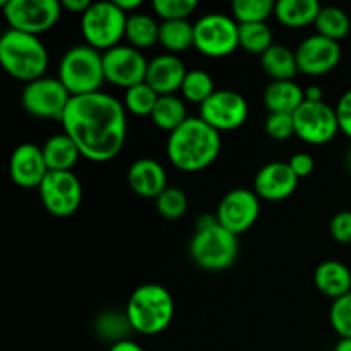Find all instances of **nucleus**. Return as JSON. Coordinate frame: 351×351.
<instances>
[{
    "label": "nucleus",
    "instance_id": "obj_14",
    "mask_svg": "<svg viewBox=\"0 0 351 351\" xmlns=\"http://www.w3.org/2000/svg\"><path fill=\"white\" fill-rule=\"evenodd\" d=\"M147 65L149 62L141 53V50L130 45H119L103 53L105 79L117 88L130 89L146 82Z\"/></svg>",
    "mask_w": 351,
    "mask_h": 351
},
{
    "label": "nucleus",
    "instance_id": "obj_24",
    "mask_svg": "<svg viewBox=\"0 0 351 351\" xmlns=\"http://www.w3.org/2000/svg\"><path fill=\"white\" fill-rule=\"evenodd\" d=\"M41 151H43L48 171H72L81 156V151L75 146L74 141L64 132L47 139Z\"/></svg>",
    "mask_w": 351,
    "mask_h": 351
},
{
    "label": "nucleus",
    "instance_id": "obj_10",
    "mask_svg": "<svg viewBox=\"0 0 351 351\" xmlns=\"http://www.w3.org/2000/svg\"><path fill=\"white\" fill-rule=\"evenodd\" d=\"M295 136L312 146H322L331 143L339 132L336 108L324 101H307L305 99L293 113Z\"/></svg>",
    "mask_w": 351,
    "mask_h": 351
},
{
    "label": "nucleus",
    "instance_id": "obj_19",
    "mask_svg": "<svg viewBox=\"0 0 351 351\" xmlns=\"http://www.w3.org/2000/svg\"><path fill=\"white\" fill-rule=\"evenodd\" d=\"M187 72L184 62L177 55H158L147 65L146 84L151 86L158 96H173L182 89Z\"/></svg>",
    "mask_w": 351,
    "mask_h": 351
},
{
    "label": "nucleus",
    "instance_id": "obj_45",
    "mask_svg": "<svg viewBox=\"0 0 351 351\" xmlns=\"http://www.w3.org/2000/svg\"><path fill=\"white\" fill-rule=\"evenodd\" d=\"M322 89L319 86H308L305 89V99L307 101H322Z\"/></svg>",
    "mask_w": 351,
    "mask_h": 351
},
{
    "label": "nucleus",
    "instance_id": "obj_2",
    "mask_svg": "<svg viewBox=\"0 0 351 351\" xmlns=\"http://www.w3.org/2000/svg\"><path fill=\"white\" fill-rule=\"evenodd\" d=\"M221 151V136L201 117H189L168 136L167 156L175 168L197 173L211 167Z\"/></svg>",
    "mask_w": 351,
    "mask_h": 351
},
{
    "label": "nucleus",
    "instance_id": "obj_26",
    "mask_svg": "<svg viewBox=\"0 0 351 351\" xmlns=\"http://www.w3.org/2000/svg\"><path fill=\"white\" fill-rule=\"evenodd\" d=\"M125 40L137 50L153 47L160 43V24L147 14H130L127 17Z\"/></svg>",
    "mask_w": 351,
    "mask_h": 351
},
{
    "label": "nucleus",
    "instance_id": "obj_32",
    "mask_svg": "<svg viewBox=\"0 0 351 351\" xmlns=\"http://www.w3.org/2000/svg\"><path fill=\"white\" fill-rule=\"evenodd\" d=\"M215 82H213V77L204 71H199V69H194V71H189L187 75L184 79V84H182L180 93L184 95V98L191 103H197L199 106L213 96L215 93Z\"/></svg>",
    "mask_w": 351,
    "mask_h": 351
},
{
    "label": "nucleus",
    "instance_id": "obj_11",
    "mask_svg": "<svg viewBox=\"0 0 351 351\" xmlns=\"http://www.w3.org/2000/svg\"><path fill=\"white\" fill-rule=\"evenodd\" d=\"M71 98V93L58 77H41L24 86L21 103L23 108L36 119L62 120Z\"/></svg>",
    "mask_w": 351,
    "mask_h": 351
},
{
    "label": "nucleus",
    "instance_id": "obj_38",
    "mask_svg": "<svg viewBox=\"0 0 351 351\" xmlns=\"http://www.w3.org/2000/svg\"><path fill=\"white\" fill-rule=\"evenodd\" d=\"M266 134L274 141H287L295 136L293 115L288 113H269L266 120Z\"/></svg>",
    "mask_w": 351,
    "mask_h": 351
},
{
    "label": "nucleus",
    "instance_id": "obj_21",
    "mask_svg": "<svg viewBox=\"0 0 351 351\" xmlns=\"http://www.w3.org/2000/svg\"><path fill=\"white\" fill-rule=\"evenodd\" d=\"M314 283L322 295L338 300L351 291V271L339 261H324L315 269Z\"/></svg>",
    "mask_w": 351,
    "mask_h": 351
},
{
    "label": "nucleus",
    "instance_id": "obj_6",
    "mask_svg": "<svg viewBox=\"0 0 351 351\" xmlns=\"http://www.w3.org/2000/svg\"><path fill=\"white\" fill-rule=\"evenodd\" d=\"M58 81L71 96H84L99 93L105 79L103 55L89 45L72 47L62 57L58 65Z\"/></svg>",
    "mask_w": 351,
    "mask_h": 351
},
{
    "label": "nucleus",
    "instance_id": "obj_23",
    "mask_svg": "<svg viewBox=\"0 0 351 351\" xmlns=\"http://www.w3.org/2000/svg\"><path fill=\"white\" fill-rule=\"evenodd\" d=\"M321 9L317 0H280L274 5V17L283 26L298 29L308 24H315Z\"/></svg>",
    "mask_w": 351,
    "mask_h": 351
},
{
    "label": "nucleus",
    "instance_id": "obj_3",
    "mask_svg": "<svg viewBox=\"0 0 351 351\" xmlns=\"http://www.w3.org/2000/svg\"><path fill=\"white\" fill-rule=\"evenodd\" d=\"M189 252L202 269L225 271L233 266L239 256V239L219 225L216 215H204L197 219Z\"/></svg>",
    "mask_w": 351,
    "mask_h": 351
},
{
    "label": "nucleus",
    "instance_id": "obj_42",
    "mask_svg": "<svg viewBox=\"0 0 351 351\" xmlns=\"http://www.w3.org/2000/svg\"><path fill=\"white\" fill-rule=\"evenodd\" d=\"M93 2H89V0H64L62 2V9L69 10V12L72 14H84L86 10L91 7Z\"/></svg>",
    "mask_w": 351,
    "mask_h": 351
},
{
    "label": "nucleus",
    "instance_id": "obj_13",
    "mask_svg": "<svg viewBox=\"0 0 351 351\" xmlns=\"http://www.w3.org/2000/svg\"><path fill=\"white\" fill-rule=\"evenodd\" d=\"M199 110V117L219 134L240 129L249 119V103L240 93L232 89L215 91Z\"/></svg>",
    "mask_w": 351,
    "mask_h": 351
},
{
    "label": "nucleus",
    "instance_id": "obj_7",
    "mask_svg": "<svg viewBox=\"0 0 351 351\" xmlns=\"http://www.w3.org/2000/svg\"><path fill=\"white\" fill-rule=\"evenodd\" d=\"M127 14L115 2H95L81 16L86 43L95 50H112L125 38Z\"/></svg>",
    "mask_w": 351,
    "mask_h": 351
},
{
    "label": "nucleus",
    "instance_id": "obj_17",
    "mask_svg": "<svg viewBox=\"0 0 351 351\" xmlns=\"http://www.w3.org/2000/svg\"><path fill=\"white\" fill-rule=\"evenodd\" d=\"M9 175L17 187L40 189L41 182L48 175V167L41 147L31 143L17 146L10 154Z\"/></svg>",
    "mask_w": 351,
    "mask_h": 351
},
{
    "label": "nucleus",
    "instance_id": "obj_4",
    "mask_svg": "<svg viewBox=\"0 0 351 351\" xmlns=\"http://www.w3.org/2000/svg\"><path fill=\"white\" fill-rule=\"evenodd\" d=\"M175 314L173 297L163 285H141L130 295L125 315L132 331L156 336L168 329Z\"/></svg>",
    "mask_w": 351,
    "mask_h": 351
},
{
    "label": "nucleus",
    "instance_id": "obj_34",
    "mask_svg": "<svg viewBox=\"0 0 351 351\" xmlns=\"http://www.w3.org/2000/svg\"><path fill=\"white\" fill-rule=\"evenodd\" d=\"M96 331L106 339H112L113 345L119 341H123L125 335L129 331H132L129 324V319H127L125 312H106L101 314L96 321Z\"/></svg>",
    "mask_w": 351,
    "mask_h": 351
},
{
    "label": "nucleus",
    "instance_id": "obj_28",
    "mask_svg": "<svg viewBox=\"0 0 351 351\" xmlns=\"http://www.w3.org/2000/svg\"><path fill=\"white\" fill-rule=\"evenodd\" d=\"M187 110H185L184 101L178 96H160L158 98L156 106H154L153 113H151V120L154 125L167 132H173L177 130L182 123L187 120Z\"/></svg>",
    "mask_w": 351,
    "mask_h": 351
},
{
    "label": "nucleus",
    "instance_id": "obj_46",
    "mask_svg": "<svg viewBox=\"0 0 351 351\" xmlns=\"http://www.w3.org/2000/svg\"><path fill=\"white\" fill-rule=\"evenodd\" d=\"M335 351H351V339H348V338L339 339V343L336 345Z\"/></svg>",
    "mask_w": 351,
    "mask_h": 351
},
{
    "label": "nucleus",
    "instance_id": "obj_15",
    "mask_svg": "<svg viewBox=\"0 0 351 351\" xmlns=\"http://www.w3.org/2000/svg\"><path fill=\"white\" fill-rule=\"evenodd\" d=\"M261 215L259 195L249 189H233L219 201L216 218L223 228L239 237L252 228Z\"/></svg>",
    "mask_w": 351,
    "mask_h": 351
},
{
    "label": "nucleus",
    "instance_id": "obj_30",
    "mask_svg": "<svg viewBox=\"0 0 351 351\" xmlns=\"http://www.w3.org/2000/svg\"><path fill=\"white\" fill-rule=\"evenodd\" d=\"M240 48L254 55H263L274 45V36L266 23L239 24Z\"/></svg>",
    "mask_w": 351,
    "mask_h": 351
},
{
    "label": "nucleus",
    "instance_id": "obj_22",
    "mask_svg": "<svg viewBox=\"0 0 351 351\" xmlns=\"http://www.w3.org/2000/svg\"><path fill=\"white\" fill-rule=\"evenodd\" d=\"M264 105L269 113L293 115L305 101V89L293 81H273L264 91Z\"/></svg>",
    "mask_w": 351,
    "mask_h": 351
},
{
    "label": "nucleus",
    "instance_id": "obj_40",
    "mask_svg": "<svg viewBox=\"0 0 351 351\" xmlns=\"http://www.w3.org/2000/svg\"><path fill=\"white\" fill-rule=\"evenodd\" d=\"M336 115H338L339 130L351 139V89L339 98L336 105Z\"/></svg>",
    "mask_w": 351,
    "mask_h": 351
},
{
    "label": "nucleus",
    "instance_id": "obj_35",
    "mask_svg": "<svg viewBox=\"0 0 351 351\" xmlns=\"http://www.w3.org/2000/svg\"><path fill=\"white\" fill-rule=\"evenodd\" d=\"M187 195L182 189L168 187L160 197L156 199V209L165 219H180L187 213Z\"/></svg>",
    "mask_w": 351,
    "mask_h": 351
},
{
    "label": "nucleus",
    "instance_id": "obj_16",
    "mask_svg": "<svg viewBox=\"0 0 351 351\" xmlns=\"http://www.w3.org/2000/svg\"><path fill=\"white\" fill-rule=\"evenodd\" d=\"M295 55L298 72L305 75H324L338 67L341 60V47L338 41L314 34L302 41Z\"/></svg>",
    "mask_w": 351,
    "mask_h": 351
},
{
    "label": "nucleus",
    "instance_id": "obj_36",
    "mask_svg": "<svg viewBox=\"0 0 351 351\" xmlns=\"http://www.w3.org/2000/svg\"><path fill=\"white\" fill-rule=\"evenodd\" d=\"M197 9L195 0H154L153 10L163 21H187Z\"/></svg>",
    "mask_w": 351,
    "mask_h": 351
},
{
    "label": "nucleus",
    "instance_id": "obj_18",
    "mask_svg": "<svg viewBox=\"0 0 351 351\" xmlns=\"http://www.w3.org/2000/svg\"><path fill=\"white\" fill-rule=\"evenodd\" d=\"M298 187V178L285 161H271L257 171L254 178V192L259 199L269 202L285 201Z\"/></svg>",
    "mask_w": 351,
    "mask_h": 351
},
{
    "label": "nucleus",
    "instance_id": "obj_20",
    "mask_svg": "<svg viewBox=\"0 0 351 351\" xmlns=\"http://www.w3.org/2000/svg\"><path fill=\"white\" fill-rule=\"evenodd\" d=\"M127 182L134 194L144 199H158L168 189L167 171L163 165L151 158H141L130 165Z\"/></svg>",
    "mask_w": 351,
    "mask_h": 351
},
{
    "label": "nucleus",
    "instance_id": "obj_31",
    "mask_svg": "<svg viewBox=\"0 0 351 351\" xmlns=\"http://www.w3.org/2000/svg\"><path fill=\"white\" fill-rule=\"evenodd\" d=\"M273 0H235L232 3L233 19L239 24L266 23L274 14Z\"/></svg>",
    "mask_w": 351,
    "mask_h": 351
},
{
    "label": "nucleus",
    "instance_id": "obj_41",
    "mask_svg": "<svg viewBox=\"0 0 351 351\" xmlns=\"http://www.w3.org/2000/svg\"><path fill=\"white\" fill-rule=\"evenodd\" d=\"M288 165H290V168L293 170V173L297 175L298 180L312 175V171H314L315 168L314 158H312L308 153L293 154V156L290 158V161H288Z\"/></svg>",
    "mask_w": 351,
    "mask_h": 351
},
{
    "label": "nucleus",
    "instance_id": "obj_33",
    "mask_svg": "<svg viewBox=\"0 0 351 351\" xmlns=\"http://www.w3.org/2000/svg\"><path fill=\"white\" fill-rule=\"evenodd\" d=\"M158 98L160 96L147 86L146 82L137 84L134 88L125 89V96H123V106L129 113L136 117H151L154 106H156Z\"/></svg>",
    "mask_w": 351,
    "mask_h": 351
},
{
    "label": "nucleus",
    "instance_id": "obj_8",
    "mask_svg": "<svg viewBox=\"0 0 351 351\" xmlns=\"http://www.w3.org/2000/svg\"><path fill=\"white\" fill-rule=\"evenodd\" d=\"M239 47V23L233 16L211 12L194 23V48L206 57H228Z\"/></svg>",
    "mask_w": 351,
    "mask_h": 351
},
{
    "label": "nucleus",
    "instance_id": "obj_12",
    "mask_svg": "<svg viewBox=\"0 0 351 351\" xmlns=\"http://www.w3.org/2000/svg\"><path fill=\"white\" fill-rule=\"evenodd\" d=\"M38 191L41 204L57 218L72 216L82 202L81 180L72 171H48Z\"/></svg>",
    "mask_w": 351,
    "mask_h": 351
},
{
    "label": "nucleus",
    "instance_id": "obj_37",
    "mask_svg": "<svg viewBox=\"0 0 351 351\" xmlns=\"http://www.w3.org/2000/svg\"><path fill=\"white\" fill-rule=\"evenodd\" d=\"M329 322L339 338L351 339V291L338 300H332L329 308Z\"/></svg>",
    "mask_w": 351,
    "mask_h": 351
},
{
    "label": "nucleus",
    "instance_id": "obj_27",
    "mask_svg": "<svg viewBox=\"0 0 351 351\" xmlns=\"http://www.w3.org/2000/svg\"><path fill=\"white\" fill-rule=\"evenodd\" d=\"M160 45L177 55L194 47V24L189 21H163L160 24Z\"/></svg>",
    "mask_w": 351,
    "mask_h": 351
},
{
    "label": "nucleus",
    "instance_id": "obj_29",
    "mask_svg": "<svg viewBox=\"0 0 351 351\" xmlns=\"http://www.w3.org/2000/svg\"><path fill=\"white\" fill-rule=\"evenodd\" d=\"M315 27H317V34L339 43V40L348 36L351 21L348 14L339 7H322L317 21H315Z\"/></svg>",
    "mask_w": 351,
    "mask_h": 351
},
{
    "label": "nucleus",
    "instance_id": "obj_9",
    "mask_svg": "<svg viewBox=\"0 0 351 351\" xmlns=\"http://www.w3.org/2000/svg\"><path fill=\"white\" fill-rule=\"evenodd\" d=\"M2 12L10 29L38 36L55 27L62 16V3L57 0H7L2 3Z\"/></svg>",
    "mask_w": 351,
    "mask_h": 351
},
{
    "label": "nucleus",
    "instance_id": "obj_25",
    "mask_svg": "<svg viewBox=\"0 0 351 351\" xmlns=\"http://www.w3.org/2000/svg\"><path fill=\"white\" fill-rule=\"evenodd\" d=\"M261 65L273 81H293L298 74L297 55L290 48L274 43L266 53L261 55Z\"/></svg>",
    "mask_w": 351,
    "mask_h": 351
},
{
    "label": "nucleus",
    "instance_id": "obj_47",
    "mask_svg": "<svg viewBox=\"0 0 351 351\" xmlns=\"http://www.w3.org/2000/svg\"><path fill=\"white\" fill-rule=\"evenodd\" d=\"M348 163H350V168H351V149H350V154H348Z\"/></svg>",
    "mask_w": 351,
    "mask_h": 351
},
{
    "label": "nucleus",
    "instance_id": "obj_39",
    "mask_svg": "<svg viewBox=\"0 0 351 351\" xmlns=\"http://www.w3.org/2000/svg\"><path fill=\"white\" fill-rule=\"evenodd\" d=\"M329 233L339 243H351V211H341L332 216L329 223Z\"/></svg>",
    "mask_w": 351,
    "mask_h": 351
},
{
    "label": "nucleus",
    "instance_id": "obj_43",
    "mask_svg": "<svg viewBox=\"0 0 351 351\" xmlns=\"http://www.w3.org/2000/svg\"><path fill=\"white\" fill-rule=\"evenodd\" d=\"M108 351H144L137 343L130 341V339H123V341L115 343V345L110 346Z\"/></svg>",
    "mask_w": 351,
    "mask_h": 351
},
{
    "label": "nucleus",
    "instance_id": "obj_1",
    "mask_svg": "<svg viewBox=\"0 0 351 351\" xmlns=\"http://www.w3.org/2000/svg\"><path fill=\"white\" fill-rule=\"evenodd\" d=\"M127 110L106 93L72 96L60 123L81 156L105 163L119 156L127 139Z\"/></svg>",
    "mask_w": 351,
    "mask_h": 351
},
{
    "label": "nucleus",
    "instance_id": "obj_5",
    "mask_svg": "<svg viewBox=\"0 0 351 351\" xmlns=\"http://www.w3.org/2000/svg\"><path fill=\"white\" fill-rule=\"evenodd\" d=\"M0 65L10 77L29 84L45 77L48 51L38 36L7 29L0 38Z\"/></svg>",
    "mask_w": 351,
    "mask_h": 351
},
{
    "label": "nucleus",
    "instance_id": "obj_44",
    "mask_svg": "<svg viewBox=\"0 0 351 351\" xmlns=\"http://www.w3.org/2000/svg\"><path fill=\"white\" fill-rule=\"evenodd\" d=\"M115 3L127 14V16H130L134 10L139 9L143 2H141V0H115Z\"/></svg>",
    "mask_w": 351,
    "mask_h": 351
}]
</instances>
